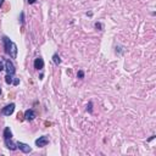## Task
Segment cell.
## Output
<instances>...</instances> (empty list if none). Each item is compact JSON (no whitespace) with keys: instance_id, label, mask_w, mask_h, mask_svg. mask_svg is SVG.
Returning <instances> with one entry per match:
<instances>
[{"instance_id":"16","label":"cell","mask_w":156,"mask_h":156,"mask_svg":"<svg viewBox=\"0 0 156 156\" xmlns=\"http://www.w3.org/2000/svg\"><path fill=\"white\" fill-rule=\"evenodd\" d=\"M18 83H20V79H18V78H15L14 82H12V84H14V86H17Z\"/></svg>"},{"instance_id":"3","label":"cell","mask_w":156,"mask_h":156,"mask_svg":"<svg viewBox=\"0 0 156 156\" xmlns=\"http://www.w3.org/2000/svg\"><path fill=\"white\" fill-rule=\"evenodd\" d=\"M16 144H17V149H20L21 151L23 152V154H29L30 151H32V148H30L29 145H28V144H26V143L17 141Z\"/></svg>"},{"instance_id":"4","label":"cell","mask_w":156,"mask_h":156,"mask_svg":"<svg viewBox=\"0 0 156 156\" xmlns=\"http://www.w3.org/2000/svg\"><path fill=\"white\" fill-rule=\"evenodd\" d=\"M48 143H49V138H48L46 136L39 137V138L36 140V145H37L38 148H44V147H46Z\"/></svg>"},{"instance_id":"17","label":"cell","mask_w":156,"mask_h":156,"mask_svg":"<svg viewBox=\"0 0 156 156\" xmlns=\"http://www.w3.org/2000/svg\"><path fill=\"white\" fill-rule=\"evenodd\" d=\"M3 70H5V66H4V64H3V62L0 61V72H1Z\"/></svg>"},{"instance_id":"15","label":"cell","mask_w":156,"mask_h":156,"mask_svg":"<svg viewBox=\"0 0 156 156\" xmlns=\"http://www.w3.org/2000/svg\"><path fill=\"white\" fill-rule=\"evenodd\" d=\"M20 20H21V23L23 25V23H25V14H23V12H21V18H20Z\"/></svg>"},{"instance_id":"9","label":"cell","mask_w":156,"mask_h":156,"mask_svg":"<svg viewBox=\"0 0 156 156\" xmlns=\"http://www.w3.org/2000/svg\"><path fill=\"white\" fill-rule=\"evenodd\" d=\"M3 137H4V139H11L12 138V132H11V129H10V127H6L4 129Z\"/></svg>"},{"instance_id":"21","label":"cell","mask_w":156,"mask_h":156,"mask_svg":"<svg viewBox=\"0 0 156 156\" xmlns=\"http://www.w3.org/2000/svg\"><path fill=\"white\" fill-rule=\"evenodd\" d=\"M0 94H1V88H0Z\"/></svg>"},{"instance_id":"19","label":"cell","mask_w":156,"mask_h":156,"mask_svg":"<svg viewBox=\"0 0 156 156\" xmlns=\"http://www.w3.org/2000/svg\"><path fill=\"white\" fill-rule=\"evenodd\" d=\"M4 1H5V0H0V7H1V6H3V4H4Z\"/></svg>"},{"instance_id":"8","label":"cell","mask_w":156,"mask_h":156,"mask_svg":"<svg viewBox=\"0 0 156 156\" xmlns=\"http://www.w3.org/2000/svg\"><path fill=\"white\" fill-rule=\"evenodd\" d=\"M34 68L36 70H43L44 68V60L41 59L40 56L39 57H37L36 60H34Z\"/></svg>"},{"instance_id":"10","label":"cell","mask_w":156,"mask_h":156,"mask_svg":"<svg viewBox=\"0 0 156 156\" xmlns=\"http://www.w3.org/2000/svg\"><path fill=\"white\" fill-rule=\"evenodd\" d=\"M53 62H54L56 66H59V65L61 64V59H60V56H59L57 53H55V54L53 55Z\"/></svg>"},{"instance_id":"20","label":"cell","mask_w":156,"mask_h":156,"mask_svg":"<svg viewBox=\"0 0 156 156\" xmlns=\"http://www.w3.org/2000/svg\"><path fill=\"white\" fill-rule=\"evenodd\" d=\"M152 139H155V136H151V138H150V139H149V140H148V141H151V140H152Z\"/></svg>"},{"instance_id":"13","label":"cell","mask_w":156,"mask_h":156,"mask_svg":"<svg viewBox=\"0 0 156 156\" xmlns=\"http://www.w3.org/2000/svg\"><path fill=\"white\" fill-rule=\"evenodd\" d=\"M94 27H95L97 29H99V30H102V29H104V26H102V23H100V22H95Z\"/></svg>"},{"instance_id":"2","label":"cell","mask_w":156,"mask_h":156,"mask_svg":"<svg viewBox=\"0 0 156 156\" xmlns=\"http://www.w3.org/2000/svg\"><path fill=\"white\" fill-rule=\"evenodd\" d=\"M14 111H15V104L14 102L9 104V105H6L5 107H3V110H1L4 116H11L12 113H14Z\"/></svg>"},{"instance_id":"6","label":"cell","mask_w":156,"mask_h":156,"mask_svg":"<svg viewBox=\"0 0 156 156\" xmlns=\"http://www.w3.org/2000/svg\"><path fill=\"white\" fill-rule=\"evenodd\" d=\"M4 143H5V147H6L9 150H11V151L17 150V144L12 141V138H11V139H4Z\"/></svg>"},{"instance_id":"12","label":"cell","mask_w":156,"mask_h":156,"mask_svg":"<svg viewBox=\"0 0 156 156\" xmlns=\"http://www.w3.org/2000/svg\"><path fill=\"white\" fill-rule=\"evenodd\" d=\"M87 111H88L89 113L93 112V102H91V101L88 102V105H87Z\"/></svg>"},{"instance_id":"1","label":"cell","mask_w":156,"mask_h":156,"mask_svg":"<svg viewBox=\"0 0 156 156\" xmlns=\"http://www.w3.org/2000/svg\"><path fill=\"white\" fill-rule=\"evenodd\" d=\"M5 71H6V73L7 75H15V72H16V68H15V65L12 64V61L10 60V59H6L5 60Z\"/></svg>"},{"instance_id":"18","label":"cell","mask_w":156,"mask_h":156,"mask_svg":"<svg viewBox=\"0 0 156 156\" xmlns=\"http://www.w3.org/2000/svg\"><path fill=\"white\" fill-rule=\"evenodd\" d=\"M27 1H28V4H34L37 0H27Z\"/></svg>"},{"instance_id":"11","label":"cell","mask_w":156,"mask_h":156,"mask_svg":"<svg viewBox=\"0 0 156 156\" xmlns=\"http://www.w3.org/2000/svg\"><path fill=\"white\" fill-rule=\"evenodd\" d=\"M5 82H6V84H12V82H14V77H12V75H7V73H6Z\"/></svg>"},{"instance_id":"14","label":"cell","mask_w":156,"mask_h":156,"mask_svg":"<svg viewBox=\"0 0 156 156\" xmlns=\"http://www.w3.org/2000/svg\"><path fill=\"white\" fill-rule=\"evenodd\" d=\"M77 78H79V79H82V78H84V72H83L82 70L77 72Z\"/></svg>"},{"instance_id":"7","label":"cell","mask_w":156,"mask_h":156,"mask_svg":"<svg viewBox=\"0 0 156 156\" xmlns=\"http://www.w3.org/2000/svg\"><path fill=\"white\" fill-rule=\"evenodd\" d=\"M34 118H36V112H34L32 109H28V110L25 111V120H26V121L32 122Z\"/></svg>"},{"instance_id":"5","label":"cell","mask_w":156,"mask_h":156,"mask_svg":"<svg viewBox=\"0 0 156 156\" xmlns=\"http://www.w3.org/2000/svg\"><path fill=\"white\" fill-rule=\"evenodd\" d=\"M7 55H10V57H12V59H16V56H17V45L14 43L12 40H11V44H10Z\"/></svg>"}]
</instances>
